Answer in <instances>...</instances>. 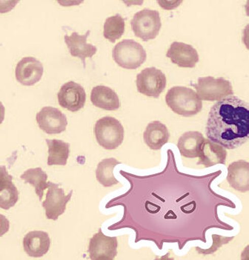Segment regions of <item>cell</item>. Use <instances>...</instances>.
I'll return each mask as SVG.
<instances>
[{"mask_svg": "<svg viewBox=\"0 0 249 260\" xmlns=\"http://www.w3.org/2000/svg\"><path fill=\"white\" fill-rule=\"evenodd\" d=\"M205 135L226 149L242 146L249 137L248 103L233 95L217 101L208 114Z\"/></svg>", "mask_w": 249, "mask_h": 260, "instance_id": "obj_1", "label": "cell"}, {"mask_svg": "<svg viewBox=\"0 0 249 260\" xmlns=\"http://www.w3.org/2000/svg\"><path fill=\"white\" fill-rule=\"evenodd\" d=\"M166 102L172 111L185 117L197 115L203 109V101L195 90L186 87L171 88L166 94Z\"/></svg>", "mask_w": 249, "mask_h": 260, "instance_id": "obj_2", "label": "cell"}, {"mask_svg": "<svg viewBox=\"0 0 249 260\" xmlns=\"http://www.w3.org/2000/svg\"><path fill=\"white\" fill-rule=\"evenodd\" d=\"M113 59L124 69H138L146 60L147 54L143 47L134 40H123L114 47Z\"/></svg>", "mask_w": 249, "mask_h": 260, "instance_id": "obj_3", "label": "cell"}, {"mask_svg": "<svg viewBox=\"0 0 249 260\" xmlns=\"http://www.w3.org/2000/svg\"><path fill=\"white\" fill-rule=\"evenodd\" d=\"M94 131L99 145L105 149H116L123 142V126L114 117H105L99 119Z\"/></svg>", "mask_w": 249, "mask_h": 260, "instance_id": "obj_4", "label": "cell"}, {"mask_svg": "<svg viewBox=\"0 0 249 260\" xmlns=\"http://www.w3.org/2000/svg\"><path fill=\"white\" fill-rule=\"evenodd\" d=\"M131 25L136 37L145 42L153 40L162 27L160 13L154 10H142L134 14Z\"/></svg>", "mask_w": 249, "mask_h": 260, "instance_id": "obj_5", "label": "cell"}, {"mask_svg": "<svg viewBox=\"0 0 249 260\" xmlns=\"http://www.w3.org/2000/svg\"><path fill=\"white\" fill-rule=\"evenodd\" d=\"M197 90V94L201 100L219 101L234 95L230 81L212 77H200L197 84H192Z\"/></svg>", "mask_w": 249, "mask_h": 260, "instance_id": "obj_6", "label": "cell"}, {"mask_svg": "<svg viewBox=\"0 0 249 260\" xmlns=\"http://www.w3.org/2000/svg\"><path fill=\"white\" fill-rule=\"evenodd\" d=\"M137 90L149 98H158L163 93L167 85L166 77L156 68H147L137 74Z\"/></svg>", "mask_w": 249, "mask_h": 260, "instance_id": "obj_7", "label": "cell"}, {"mask_svg": "<svg viewBox=\"0 0 249 260\" xmlns=\"http://www.w3.org/2000/svg\"><path fill=\"white\" fill-rule=\"evenodd\" d=\"M46 199L43 203L45 215L48 219L57 220L59 216L64 214L66 206L72 197L73 190L68 195L65 194L64 190L59 188L58 184L49 182Z\"/></svg>", "mask_w": 249, "mask_h": 260, "instance_id": "obj_8", "label": "cell"}, {"mask_svg": "<svg viewBox=\"0 0 249 260\" xmlns=\"http://www.w3.org/2000/svg\"><path fill=\"white\" fill-rule=\"evenodd\" d=\"M117 239L108 237L101 229L93 236L89 242L88 253L93 260H112L117 254Z\"/></svg>", "mask_w": 249, "mask_h": 260, "instance_id": "obj_9", "label": "cell"}, {"mask_svg": "<svg viewBox=\"0 0 249 260\" xmlns=\"http://www.w3.org/2000/svg\"><path fill=\"white\" fill-rule=\"evenodd\" d=\"M57 98L59 106L72 112H77L85 106L86 93L82 85L70 81L61 87Z\"/></svg>", "mask_w": 249, "mask_h": 260, "instance_id": "obj_10", "label": "cell"}, {"mask_svg": "<svg viewBox=\"0 0 249 260\" xmlns=\"http://www.w3.org/2000/svg\"><path fill=\"white\" fill-rule=\"evenodd\" d=\"M37 124L39 127L48 135H58L66 130L67 117L58 108L47 106L37 113Z\"/></svg>", "mask_w": 249, "mask_h": 260, "instance_id": "obj_11", "label": "cell"}, {"mask_svg": "<svg viewBox=\"0 0 249 260\" xmlns=\"http://www.w3.org/2000/svg\"><path fill=\"white\" fill-rule=\"evenodd\" d=\"M44 72L43 64L32 56L24 57L17 63L15 69L16 79L19 83L32 86L41 80Z\"/></svg>", "mask_w": 249, "mask_h": 260, "instance_id": "obj_12", "label": "cell"}, {"mask_svg": "<svg viewBox=\"0 0 249 260\" xmlns=\"http://www.w3.org/2000/svg\"><path fill=\"white\" fill-rule=\"evenodd\" d=\"M166 56L171 62L181 68H195L199 62V55L192 45L174 42L168 50Z\"/></svg>", "mask_w": 249, "mask_h": 260, "instance_id": "obj_13", "label": "cell"}, {"mask_svg": "<svg viewBox=\"0 0 249 260\" xmlns=\"http://www.w3.org/2000/svg\"><path fill=\"white\" fill-rule=\"evenodd\" d=\"M90 34V30H88L84 35L73 32L70 36L66 35L64 38L65 43L67 45L71 56L80 58L84 67H85V59L91 58L98 51L96 46L87 43V39Z\"/></svg>", "mask_w": 249, "mask_h": 260, "instance_id": "obj_14", "label": "cell"}, {"mask_svg": "<svg viewBox=\"0 0 249 260\" xmlns=\"http://www.w3.org/2000/svg\"><path fill=\"white\" fill-rule=\"evenodd\" d=\"M51 246L48 233L41 231L29 232L23 239L24 251L32 257H41L46 254Z\"/></svg>", "mask_w": 249, "mask_h": 260, "instance_id": "obj_15", "label": "cell"}, {"mask_svg": "<svg viewBox=\"0 0 249 260\" xmlns=\"http://www.w3.org/2000/svg\"><path fill=\"white\" fill-rule=\"evenodd\" d=\"M198 157V165H203L206 168L212 167L216 165L226 163L227 151L219 144L205 139Z\"/></svg>", "mask_w": 249, "mask_h": 260, "instance_id": "obj_16", "label": "cell"}, {"mask_svg": "<svg viewBox=\"0 0 249 260\" xmlns=\"http://www.w3.org/2000/svg\"><path fill=\"white\" fill-rule=\"evenodd\" d=\"M227 180L231 188L245 193L249 190V163L244 160L234 161L228 168Z\"/></svg>", "mask_w": 249, "mask_h": 260, "instance_id": "obj_17", "label": "cell"}, {"mask_svg": "<svg viewBox=\"0 0 249 260\" xmlns=\"http://www.w3.org/2000/svg\"><path fill=\"white\" fill-rule=\"evenodd\" d=\"M90 101L94 106L106 111H116L121 106L116 92L104 85H98L92 89Z\"/></svg>", "mask_w": 249, "mask_h": 260, "instance_id": "obj_18", "label": "cell"}, {"mask_svg": "<svg viewBox=\"0 0 249 260\" xmlns=\"http://www.w3.org/2000/svg\"><path fill=\"white\" fill-rule=\"evenodd\" d=\"M169 129L160 121L150 122L143 134L145 144L154 151L161 149L169 142Z\"/></svg>", "mask_w": 249, "mask_h": 260, "instance_id": "obj_19", "label": "cell"}, {"mask_svg": "<svg viewBox=\"0 0 249 260\" xmlns=\"http://www.w3.org/2000/svg\"><path fill=\"white\" fill-rule=\"evenodd\" d=\"M204 140V137L200 132H185L178 140L177 147L179 152L184 157L191 159L198 157Z\"/></svg>", "mask_w": 249, "mask_h": 260, "instance_id": "obj_20", "label": "cell"}, {"mask_svg": "<svg viewBox=\"0 0 249 260\" xmlns=\"http://www.w3.org/2000/svg\"><path fill=\"white\" fill-rule=\"evenodd\" d=\"M45 141L48 146V166H66L70 154V144L59 140Z\"/></svg>", "mask_w": 249, "mask_h": 260, "instance_id": "obj_21", "label": "cell"}, {"mask_svg": "<svg viewBox=\"0 0 249 260\" xmlns=\"http://www.w3.org/2000/svg\"><path fill=\"white\" fill-rule=\"evenodd\" d=\"M120 164L115 158L105 159L99 163L96 170L97 180L103 186H113L119 183L114 175V170L116 166Z\"/></svg>", "mask_w": 249, "mask_h": 260, "instance_id": "obj_22", "label": "cell"}, {"mask_svg": "<svg viewBox=\"0 0 249 260\" xmlns=\"http://www.w3.org/2000/svg\"><path fill=\"white\" fill-rule=\"evenodd\" d=\"M20 178L35 187L36 193L40 200H42L44 195V190L49 185V182H47L48 175L41 168L30 169L25 171L21 175Z\"/></svg>", "mask_w": 249, "mask_h": 260, "instance_id": "obj_23", "label": "cell"}, {"mask_svg": "<svg viewBox=\"0 0 249 260\" xmlns=\"http://www.w3.org/2000/svg\"><path fill=\"white\" fill-rule=\"evenodd\" d=\"M124 26V19L119 14L108 17L105 22L103 35L111 43H115L123 35Z\"/></svg>", "mask_w": 249, "mask_h": 260, "instance_id": "obj_24", "label": "cell"}, {"mask_svg": "<svg viewBox=\"0 0 249 260\" xmlns=\"http://www.w3.org/2000/svg\"><path fill=\"white\" fill-rule=\"evenodd\" d=\"M19 200V192L12 180L0 185V208L9 210L17 204Z\"/></svg>", "mask_w": 249, "mask_h": 260, "instance_id": "obj_25", "label": "cell"}, {"mask_svg": "<svg viewBox=\"0 0 249 260\" xmlns=\"http://www.w3.org/2000/svg\"><path fill=\"white\" fill-rule=\"evenodd\" d=\"M19 1H0V13L5 14L11 11Z\"/></svg>", "mask_w": 249, "mask_h": 260, "instance_id": "obj_26", "label": "cell"}, {"mask_svg": "<svg viewBox=\"0 0 249 260\" xmlns=\"http://www.w3.org/2000/svg\"><path fill=\"white\" fill-rule=\"evenodd\" d=\"M10 222L9 219L3 214H0V237L9 232Z\"/></svg>", "mask_w": 249, "mask_h": 260, "instance_id": "obj_27", "label": "cell"}, {"mask_svg": "<svg viewBox=\"0 0 249 260\" xmlns=\"http://www.w3.org/2000/svg\"><path fill=\"white\" fill-rule=\"evenodd\" d=\"M10 180H13L12 176L10 175L6 166H0V185Z\"/></svg>", "mask_w": 249, "mask_h": 260, "instance_id": "obj_28", "label": "cell"}, {"mask_svg": "<svg viewBox=\"0 0 249 260\" xmlns=\"http://www.w3.org/2000/svg\"><path fill=\"white\" fill-rule=\"evenodd\" d=\"M5 114H6V108H5L3 103L0 102V124L3 123V121H4Z\"/></svg>", "mask_w": 249, "mask_h": 260, "instance_id": "obj_29", "label": "cell"}]
</instances>
